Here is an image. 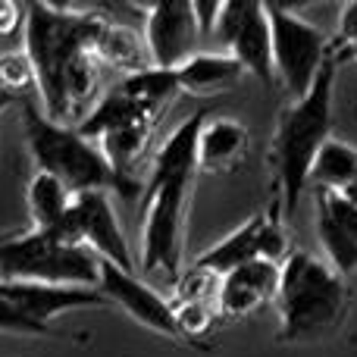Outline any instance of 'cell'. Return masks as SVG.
Wrapping results in <instances>:
<instances>
[{"label":"cell","mask_w":357,"mask_h":357,"mask_svg":"<svg viewBox=\"0 0 357 357\" xmlns=\"http://www.w3.org/2000/svg\"><path fill=\"white\" fill-rule=\"evenodd\" d=\"M0 279L38 282L54 289H98L100 260L56 232L16 229L0 245Z\"/></svg>","instance_id":"5"},{"label":"cell","mask_w":357,"mask_h":357,"mask_svg":"<svg viewBox=\"0 0 357 357\" xmlns=\"http://www.w3.org/2000/svg\"><path fill=\"white\" fill-rule=\"evenodd\" d=\"M188 176H148L142 188V270L182 273V235L191 195Z\"/></svg>","instance_id":"6"},{"label":"cell","mask_w":357,"mask_h":357,"mask_svg":"<svg viewBox=\"0 0 357 357\" xmlns=\"http://www.w3.org/2000/svg\"><path fill=\"white\" fill-rule=\"evenodd\" d=\"M98 291L107 298V304H116L119 310H126L132 320L148 326L151 333H160L167 339H178L169 298L160 295L157 289H151L142 276H135L129 270H119L113 264H100Z\"/></svg>","instance_id":"12"},{"label":"cell","mask_w":357,"mask_h":357,"mask_svg":"<svg viewBox=\"0 0 357 357\" xmlns=\"http://www.w3.org/2000/svg\"><path fill=\"white\" fill-rule=\"evenodd\" d=\"M25 144L35 160V173H47L60 178L73 195L79 191H107V195L126 197V188L119 185L116 173L104 160L100 148L75 132V126L54 123L41 113L38 104L22 107Z\"/></svg>","instance_id":"4"},{"label":"cell","mask_w":357,"mask_h":357,"mask_svg":"<svg viewBox=\"0 0 357 357\" xmlns=\"http://www.w3.org/2000/svg\"><path fill=\"white\" fill-rule=\"evenodd\" d=\"M25 207H29L31 229L50 232V229L60 226L63 216L73 207V191L60 178L47 173H35L29 178V188H25Z\"/></svg>","instance_id":"19"},{"label":"cell","mask_w":357,"mask_h":357,"mask_svg":"<svg viewBox=\"0 0 357 357\" xmlns=\"http://www.w3.org/2000/svg\"><path fill=\"white\" fill-rule=\"evenodd\" d=\"M251 132L232 116H207L197 132V173L226 176L248 160Z\"/></svg>","instance_id":"15"},{"label":"cell","mask_w":357,"mask_h":357,"mask_svg":"<svg viewBox=\"0 0 357 357\" xmlns=\"http://www.w3.org/2000/svg\"><path fill=\"white\" fill-rule=\"evenodd\" d=\"M0 301L50 329H54V320L75 310L107 307V298L98 289H54V285L38 282H16V279H0Z\"/></svg>","instance_id":"13"},{"label":"cell","mask_w":357,"mask_h":357,"mask_svg":"<svg viewBox=\"0 0 357 357\" xmlns=\"http://www.w3.org/2000/svg\"><path fill=\"white\" fill-rule=\"evenodd\" d=\"M169 304H173L176 333L182 342H204L213 333V323L220 320L213 301H169Z\"/></svg>","instance_id":"21"},{"label":"cell","mask_w":357,"mask_h":357,"mask_svg":"<svg viewBox=\"0 0 357 357\" xmlns=\"http://www.w3.org/2000/svg\"><path fill=\"white\" fill-rule=\"evenodd\" d=\"M0 335H54V329L44 326V323H35L31 317L19 314L16 307L0 301Z\"/></svg>","instance_id":"24"},{"label":"cell","mask_w":357,"mask_h":357,"mask_svg":"<svg viewBox=\"0 0 357 357\" xmlns=\"http://www.w3.org/2000/svg\"><path fill=\"white\" fill-rule=\"evenodd\" d=\"M22 19H25V6L0 0V35H13L16 29H22Z\"/></svg>","instance_id":"27"},{"label":"cell","mask_w":357,"mask_h":357,"mask_svg":"<svg viewBox=\"0 0 357 357\" xmlns=\"http://www.w3.org/2000/svg\"><path fill=\"white\" fill-rule=\"evenodd\" d=\"M210 38L220 44L222 54L238 60L245 75H254L264 85H276V75H273L270 19H266L264 3H251V0L222 3Z\"/></svg>","instance_id":"10"},{"label":"cell","mask_w":357,"mask_h":357,"mask_svg":"<svg viewBox=\"0 0 357 357\" xmlns=\"http://www.w3.org/2000/svg\"><path fill=\"white\" fill-rule=\"evenodd\" d=\"M220 6L222 3H216V0H197V3H191L197 31H201V41H207V38L213 35V25H216V16H220Z\"/></svg>","instance_id":"26"},{"label":"cell","mask_w":357,"mask_h":357,"mask_svg":"<svg viewBox=\"0 0 357 357\" xmlns=\"http://www.w3.org/2000/svg\"><path fill=\"white\" fill-rule=\"evenodd\" d=\"M91 54L98 63H107V66L119 69L123 75H132V73H138V69L151 66L142 38H138L132 29H126V25L110 22V19H107L104 29H100L98 38H94Z\"/></svg>","instance_id":"18"},{"label":"cell","mask_w":357,"mask_h":357,"mask_svg":"<svg viewBox=\"0 0 357 357\" xmlns=\"http://www.w3.org/2000/svg\"><path fill=\"white\" fill-rule=\"evenodd\" d=\"M144 16V50L154 69H178L191 54H197V31L191 3L185 0H160L138 6Z\"/></svg>","instance_id":"11"},{"label":"cell","mask_w":357,"mask_h":357,"mask_svg":"<svg viewBox=\"0 0 357 357\" xmlns=\"http://www.w3.org/2000/svg\"><path fill=\"white\" fill-rule=\"evenodd\" d=\"M29 85H35V73H31V63L25 56V50L22 54L0 56V91L13 98V91H22Z\"/></svg>","instance_id":"23"},{"label":"cell","mask_w":357,"mask_h":357,"mask_svg":"<svg viewBox=\"0 0 357 357\" xmlns=\"http://www.w3.org/2000/svg\"><path fill=\"white\" fill-rule=\"evenodd\" d=\"M357 47V3H348L339 16V31L329 41V50H333L335 60H345V54H351Z\"/></svg>","instance_id":"25"},{"label":"cell","mask_w":357,"mask_h":357,"mask_svg":"<svg viewBox=\"0 0 357 357\" xmlns=\"http://www.w3.org/2000/svg\"><path fill=\"white\" fill-rule=\"evenodd\" d=\"M107 16L98 10H75V6L29 3L25 6V56L35 73V85L41 94V113L54 123H63L60 82L73 56L91 54L94 38L104 29Z\"/></svg>","instance_id":"3"},{"label":"cell","mask_w":357,"mask_h":357,"mask_svg":"<svg viewBox=\"0 0 357 357\" xmlns=\"http://www.w3.org/2000/svg\"><path fill=\"white\" fill-rule=\"evenodd\" d=\"M216 285H220L216 276L197 270V266H188V270L178 273L173 279V295H169V301H213Z\"/></svg>","instance_id":"22"},{"label":"cell","mask_w":357,"mask_h":357,"mask_svg":"<svg viewBox=\"0 0 357 357\" xmlns=\"http://www.w3.org/2000/svg\"><path fill=\"white\" fill-rule=\"evenodd\" d=\"M110 197L113 195H107V191H79V195H73L69 213L50 232H56L69 245L91 251L100 264H113L119 270L135 273V257H132L129 238L119 226V216L113 210Z\"/></svg>","instance_id":"9"},{"label":"cell","mask_w":357,"mask_h":357,"mask_svg":"<svg viewBox=\"0 0 357 357\" xmlns=\"http://www.w3.org/2000/svg\"><path fill=\"white\" fill-rule=\"evenodd\" d=\"M345 60H357V47L351 50V54H345Z\"/></svg>","instance_id":"30"},{"label":"cell","mask_w":357,"mask_h":357,"mask_svg":"<svg viewBox=\"0 0 357 357\" xmlns=\"http://www.w3.org/2000/svg\"><path fill=\"white\" fill-rule=\"evenodd\" d=\"M295 248L289 245V222H285L282 210L266 204L260 213L248 216L238 229L222 235L216 245L201 251L191 266L210 273V276L222 279L226 273L238 270V266L251 264V260H270V264H282Z\"/></svg>","instance_id":"8"},{"label":"cell","mask_w":357,"mask_h":357,"mask_svg":"<svg viewBox=\"0 0 357 357\" xmlns=\"http://www.w3.org/2000/svg\"><path fill=\"white\" fill-rule=\"evenodd\" d=\"M241 75H245V69L238 66V60L222 54V50H197L176 69L178 91L195 94V98L229 91L241 82Z\"/></svg>","instance_id":"16"},{"label":"cell","mask_w":357,"mask_h":357,"mask_svg":"<svg viewBox=\"0 0 357 357\" xmlns=\"http://www.w3.org/2000/svg\"><path fill=\"white\" fill-rule=\"evenodd\" d=\"M279 342H314L342 326L351 304V285L326 260L291 251L279 264Z\"/></svg>","instance_id":"2"},{"label":"cell","mask_w":357,"mask_h":357,"mask_svg":"<svg viewBox=\"0 0 357 357\" xmlns=\"http://www.w3.org/2000/svg\"><path fill=\"white\" fill-rule=\"evenodd\" d=\"M354 178H357V148L335 135L326 138V144L320 148L314 167H310L307 185H314V191H345Z\"/></svg>","instance_id":"20"},{"label":"cell","mask_w":357,"mask_h":357,"mask_svg":"<svg viewBox=\"0 0 357 357\" xmlns=\"http://www.w3.org/2000/svg\"><path fill=\"white\" fill-rule=\"evenodd\" d=\"M273 38V75L291 100H301L310 91L317 73L329 60V38L320 25L307 22L295 6L264 3Z\"/></svg>","instance_id":"7"},{"label":"cell","mask_w":357,"mask_h":357,"mask_svg":"<svg viewBox=\"0 0 357 357\" xmlns=\"http://www.w3.org/2000/svg\"><path fill=\"white\" fill-rule=\"evenodd\" d=\"M339 60L329 50V60L317 73L310 91L301 100L282 107L276 132L270 142V204L282 210L285 222L295 216L298 201L307 188V176L326 138H333V91Z\"/></svg>","instance_id":"1"},{"label":"cell","mask_w":357,"mask_h":357,"mask_svg":"<svg viewBox=\"0 0 357 357\" xmlns=\"http://www.w3.org/2000/svg\"><path fill=\"white\" fill-rule=\"evenodd\" d=\"M113 88L157 119L167 113V107L176 100V94H182L178 91V82H176V69H154V66L138 69V73H132V75H123Z\"/></svg>","instance_id":"17"},{"label":"cell","mask_w":357,"mask_h":357,"mask_svg":"<svg viewBox=\"0 0 357 357\" xmlns=\"http://www.w3.org/2000/svg\"><path fill=\"white\" fill-rule=\"evenodd\" d=\"M13 232H16V229H6V232H0V245H3V241H6V238H10V235H13Z\"/></svg>","instance_id":"29"},{"label":"cell","mask_w":357,"mask_h":357,"mask_svg":"<svg viewBox=\"0 0 357 357\" xmlns=\"http://www.w3.org/2000/svg\"><path fill=\"white\" fill-rule=\"evenodd\" d=\"M339 195H342V197H345V201H348V204H354V207H357V178H354V182H351V185H348V188H345V191H339Z\"/></svg>","instance_id":"28"},{"label":"cell","mask_w":357,"mask_h":357,"mask_svg":"<svg viewBox=\"0 0 357 357\" xmlns=\"http://www.w3.org/2000/svg\"><path fill=\"white\" fill-rule=\"evenodd\" d=\"M279 289V264L270 260H251L238 270L226 273L216 285V317L220 320H245L257 307L276 301Z\"/></svg>","instance_id":"14"}]
</instances>
